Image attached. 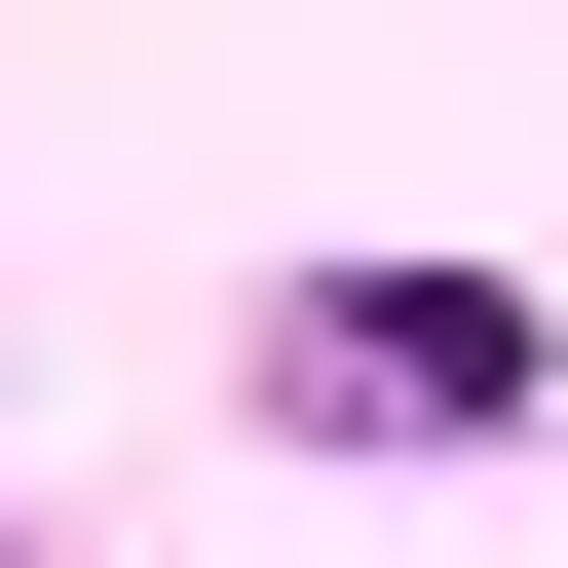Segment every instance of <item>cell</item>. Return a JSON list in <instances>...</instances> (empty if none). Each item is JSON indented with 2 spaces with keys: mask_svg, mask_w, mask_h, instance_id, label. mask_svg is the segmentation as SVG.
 I'll return each mask as SVG.
<instances>
[{
  "mask_svg": "<svg viewBox=\"0 0 568 568\" xmlns=\"http://www.w3.org/2000/svg\"><path fill=\"white\" fill-rule=\"evenodd\" d=\"M304 417H530V304H455V265H379V304H304Z\"/></svg>",
  "mask_w": 568,
  "mask_h": 568,
  "instance_id": "obj_1",
  "label": "cell"
}]
</instances>
